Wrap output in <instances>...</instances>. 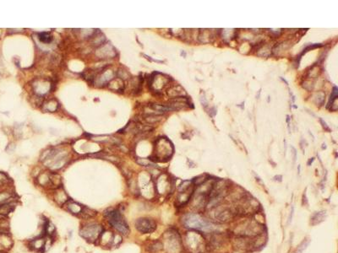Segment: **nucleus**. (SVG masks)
<instances>
[{
    "label": "nucleus",
    "mask_w": 338,
    "mask_h": 253,
    "mask_svg": "<svg viewBox=\"0 0 338 253\" xmlns=\"http://www.w3.org/2000/svg\"><path fill=\"white\" fill-rule=\"evenodd\" d=\"M104 216L113 228L121 235L127 236L129 233V228L123 213L118 208H110L105 211Z\"/></svg>",
    "instance_id": "nucleus-1"
},
{
    "label": "nucleus",
    "mask_w": 338,
    "mask_h": 253,
    "mask_svg": "<svg viewBox=\"0 0 338 253\" xmlns=\"http://www.w3.org/2000/svg\"><path fill=\"white\" fill-rule=\"evenodd\" d=\"M183 223L184 226L190 229L200 230H212L214 229V225L196 213L187 214L183 219Z\"/></svg>",
    "instance_id": "nucleus-2"
},
{
    "label": "nucleus",
    "mask_w": 338,
    "mask_h": 253,
    "mask_svg": "<svg viewBox=\"0 0 338 253\" xmlns=\"http://www.w3.org/2000/svg\"><path fill=\"white\" fill-rule=\"evenodd\" d=\"M102 235L101 226L95 224H90L85 225L80 230V236L87 241H95L100 240Z\"/></svg>",
    "instance_id": "nucleus-3"
},
{
    "label": "nucleus",
    "mask_w": 338,
    "mask_h": 253,
    "mask_svg": "<svg viewBox=\"0 0 338 253\" xmlns=\"http://www.w3.org/2000/svg\"><path fill=\"white\" fill-rule=\"evenodd\" d=\"M135 228L142 234H149L154 232L157 229V224L152 218H140L135 221Z\"/></svg>",
    "instance_id": "nucleus-4"
},
{
    "label": "nucleus",
    "mask_w": 338,
    "mask_h": 253,
    "mask_svg": "<svg viewBox=\"0 0 338 253\" xmlns=\"http://www.w3.org/2000/svg\"><path fill=\"white\" fill-rule=\"evenodd\" d=\"M234 213L232 209L228 208H224L223 209L219 211L218 213L216 215V219L220 222H227L233 219Z\"/></svg>",
    "instance_id": "nucleus-5"
},
{
    "label": "nucleus",
    "mask_w": 338,
    "mask_h": 253,
    "mask_svg": "<svg viewBox=\"0 0 338 253\" xmlns=\"http://www.w3.org/2000/svg\"><path fill=\"white\" fill-rule=\"evenodd\" d=\"M213 36L214 35H212V30L201 29L200 30L198 39L201 43H209V42L211 41V39L213 38Z\"/></svg>",
    "instance_id": "nucleus-6"
},
{
    "label": "nucleus",
    "mask_w": 338,
    "mask_h": 253,
    "mask_svg": "<svg viewBox=\"0 0 338 253\" xmlns=\"http://www.w3.org/2000/svg\"><path fill=\"white\" fill-rule=\"evenodd\" d=\"M326 218V211H320V212L315 213L310 218V224L313 226H315L317 224H321Z\"/></svg>",
    "instance_id": "nucleus-7"
},
{
    "label": "nucleus",
    "mask_w": 338,
    "mask_h": 253,
    "mask_svg": "<svg viewBox=\"0 0 338 253\" xmlns=\"http://www.w3.org/2000/svg\"><path fill=\"white\" fill-rule=\"evenodd\" d=\"M167 94L169 96H171L172 98L176 97H182V96H186V92L184 90V88H182L180 85H176L172 86L167 90Z\"/></svg>",
    "instance_id": "nucleus-8"
},
{
    "label": "nucleus",
    "mask_w": 338,
    "mask_h": 253,
    "mask_svg": "<svg viewBox=\"0 0 338 253\" xmlns=\"http://www.w3.org/2000/svg\"><path fill=\"white\" fill-rule=\"evenodd\" d=\"M321 72V69L320 66H318L317 64H315V65H313L312 67H310V68L308 70L307 77L309 78V79H316L318 76L320 75Z\"/></svg>",
    "instance_id": "nucleus-9"
},
{
    "label": "nucleus",
    "mask_w": 338,
    "mask_h": 253,
    "mask_svg": "<svg viewBox=\"0 0 338 253\" xmlns=\"http://www.w3.org/2000/svg\"><path fill=\"white\" fill-rule=\"evenodd\" d=\"M271 54V48L270 47L269 45L267 44H264L261 46V47L258 48V53H257V55L259 57H264V58H267Z\"/></svg>",
    "instance_id": "nucleus-10"
},
{
    "label": "nucleus",
    "mask_w": 338,
    "mask_h": 253,
    "mask_svg": "<svg viewBox=\"0 0 338 253\" xmlns=\"http://www.w3.org/2000/svg\"><path fill=\"white\" fill-rule=\"evenodd\" d=\"M314 99H315V103L317 104L319 106H321V105H324L325 103V100H326V94L323 91H318L314 95Z\"/></svg>",
    "instance_id": "nucleus-11"
},
{
    "label": "nucleus",
    "mask_w": 338,
    "mask_h": 253,
    "mask_svg": "<svg viewBox=\"0 0 338 253\" xmlns=\"http://www.w3.org/2000/svg\"><path fill=\"white\" fill-rule=\"evenodd\" d=\"M208 180V176L206 175H200L197 177H196L194 180H193V182L196 185V186H202L203 184H205Z\"/></svg>",
    "instance_id": "nucleus-12"
},
{
    "label": "nucleus",
    "mask_w": 338,
    "mask_h": 253,
    "mask_svg": "<svg viewBox=\"0 0 338 253\" xmlns=\"http://www.w3.org/2000/svg\"><path fill=\"white\" fill-rule=\"evenodd\" d=\"M39 40L42 43H50L51 41H53V36L50 35V33L43 32V33L39 34Z\"/></svg>",
    "instance_id": "nucleus-13"
},
{
    "label": "nucleus",
    "mask_w": 338,
    "mask_h": 253,
    "mask_svg": "<svg viewBox=\"0 0 338 253\" xmlns=\"http://www.w3.org/2000/svg\"><path fill=\"white\" fill-rule=\"evenodd\" d=\"M162 119V116H159V115H152V114H149V115H146L145 116V120H146V122L148 123H155V122H157L159 121H161Z\"/></svg>",
    "instance_id": "nucleus-14"
},
{
    "label": "nucleus",
    "mask_w": 338,
    "mask_h": 253,
    "mask_svg": "<svg viewBox=\"0 0 338 253\" xmlns=\"http://www.w3.org/2000/svg\"><path fill=\"white\" fill-rule=\"evenodd\" d=\"M162 246H162V244L160 241H156L149 246L148 250L150 251H152V252H156V251L162 250Z\"/></svg>",
    "instance_id": "nucleus-15"
},
{
    "label": "nucleus",
    "mask_w": 338,
    "mask_h": 253,
    "mask_svg": "<svg viewBox=\"0 0 338 253\" xmlns=\"http://www.w3.org/2000/svg\"><path fill=\"white\" fill-rule=\"evenodd\" d=\"M302 86H303L305 90H309V91H312L315 88V82L311 80V79H305L304 81L302 83Z\"/></svg>",
    "instance_id": "nucleus-16"
},
{
    "label": "nucleus",
    "mask_w": 338,
    "mask_h": 253,
    "mask_svg": "<svg viewBox=\"0 0 338 253\" xmlns=\"http://www.w3.org/2000/svg\"><path fill=\"white\" fill-rule=\"evenodd\" d=\"M309 242H310V241H309V240H303V241H302V243H301V244L299 245V246L297 247V249L296 250L295 253H303V251L305 250V249H306V248L308 247V246H309Z\"/></svg>",
    "instance_id": "nucleus-17"
},
{
    "label": "nucleus",
    "mask_w": 338,
    "mask_h": 253,
    "mask_svg": "<svg viewBox=\"0 0 338 253\" xmlns=\"http://www.w3.org/2000/svg\"><path fill=\"white\" fill-rule=\"evenodd\" d=\"M190 183H191V182H190V180H184V181H183V183L179 186L178 190H179L181 192H185V191H187V190L190 188Z\"/></svg>",
    "instance_id": "nucleus-18"
},
{
    "label": "nucleus",
    "mask_w": 338,
    "mask_h": 253,
    "mask_svg": "<svg viewBox=\"0 0 338 253\" xmlns=\"http://www.w3.org/2000/svg\"><path fill=\"white\" fill-rule=\"evenodd\" d=\"M138 164H140L143 166H154V164L152 163V161H150L148 160H146V159H140V160H137Z\"/></svg>",
    "instance_id": "nucleus-19"
},
{
    "label": "nucleus",
    "mask_w": 338,
    "mask_h": 253,
    "mask_svg": "<svg viewBox=\"0 0 338 253\" xmlns=\"http://www.w3.org/2000/svg\"><path fill=\"white\" fill-rule=\"evenodd\" d=\"M268 30H269V32L271 33V35H274V36H276V37L279 36V35L282 34V29H268Z\"/></svg>",
    "instance_id": "nucleus-20"
},
{
    "label": "nucleus",
    "mask_w": 338,
    "mask_h": 253,
    "mask_svg": "<svg viewBox=\"0 0 338 253\" xmlns=\"http://www.w3.org/2000/svg\"><path fill=\"white\" fill-rule=\"evenodd\" d=\"M331 105H330V106H331V111H337V109H338V105H337V98H336L334 101H333L331 103ZM329 106V107H330Z\"/></svg>",
    "instance_id": "nucleus-21"
},
{
    "label": "nucleus",
    "mask_w": 338,
    "mask_h": 253,
    "mask_svg": "<svg viewBox=\"0 0 338 253\" xmlns=\"http://www.w3.org/2000/svg\"><path fill=\"white\" fill-rule=\"evenodd\" d=\"M320 122H321V125H322V127H323V128L325 129V130H326V131H328V132H331V129H330V128L328 127V125H327V123L325 122L322 118H320Z\"/></svg>",
    "instance_id": "nucleus-22"
},
{
    "label": "nucleus",
    "mask_w": 338,
    "mask_h": 253,
    "mask_svg": "<svg viewBox=\"0 0 338 253\" xmlns=\"http://www.w3.org/2000/svg\"><path fill=\"white\" fill-rule=\"evenodd\" d=\"M216 107L210 108V110H209V115H210L211 117H214V116H216Z\"/></svg>",
    "instance_id": "nucleus-23"
},
{
    "label": "nucleus",
    "mask_w": 338,
    "mask_h": 253,
    "mask_svg": "<svg viewBox=\"0 0 338 253\" xmlns=\"http://www.w3.org/2000/svg\"><path fill=\"white\" fill-rule=\"evenodd\" d=\"M200 103H201V105H203L205 108L206 107L207 105H208L207 101H206V99H205V96H201L200 97Z\"/></svg>",
    "instance_id": "nucleus-24"
},
{
    "label": "nucleus",
    "mask_w": 338,
    "mask_h": 253,
    "mask_svg": "<svg viewBox=\"0 0 338 253\" xmlns=\"http://www.w3.org/2000/svg\"><path fill=\"white\" fill-rule=\"evenodd\" d=\"M293 212H294V208H293V207H292L291 212H290V214H289V217H288V223H287L288 224H291L292 219V215H293Z\"/></svg>",
    "instance_id": "nucleus-25"
},
{
    "label": "nucleus",
    "mask_w": 338,
    "mask_h": 253,
    "mask_svg": "<svg viewBox=\"0 0 338 253\" xmlns=\"http://www.w3.org/2000/svg\"><path fill=\"white\" fill-rule=\"evenodd\" d=\"M291 148L292 149V154H293V162H295L296 160H297V150H296V148H295L294 147H292V146H291Z\"/></svg>",
    "instance_id": "nucleus-26"
},
{
    "label": "nucleus",
    "mask_w": 338,
    "mask_h": 253,
    "mask_svg": "<svg viewBox=\"0 0 338 253\" xmlns=\"http://www.w3.org/2000/svg\"><path fill=\"white\" fill-rule=\"evenodd\" d=\"M303 206H304V205H308V199H307L306 193H305V192L303 194Z\"/></svg>",
    "instance_id": "nucleus-27"
},
{
    "label": "nucleus",
    "mask_w": 338,
    "mask_h": 253,
    "mask_svg": "<svg viewBox=\"0 0 338 253\" xmlns=\"http://www.w3.org/2000/svg\"><path fill=\"white\" fill-rule=\"evenodd\" d=\"M273 179H274V180H276V181H279V182H281V181L282 180V176L281 175H278V176H275Z\"/></svg>",
    "instance_id": "nucleus-28"
},
{
    "label": "nucleus",
    "mask_w": 338,
    "mask_h": 253,
    "mask_svg": "<svg viewBox=\"0 0 338 253\" xmlns=\"http://www.w3.org/2000/svg\"><path fill=\"white\" fill-rule=\"evenodd\" d=\"M315 161V158H311V159H309V161L307 162V165H308V166H310L312 165V163Z\"/></svg>",
    "instance_id": "nucleus-29"
},
{
    "label": "nucleus",
    "mask_w": 338,
    "mask_h": 253,
    "mask_svg": "<svg viewBox=\"0 0 338 253\" xmlns=\"http://www.w3.org/2000/svg\"><path fill=\"white\" fill-rule=\"evenodd\" d=\"M260 92H261V90H259V91H258V95L256 96L257 99H259V95H260Z\"/></svg>",
    "instance_id": "nucleus-30"
},
{
    "label": "nucleus",
    "mask_w": 338,
    "mask_h": 253,
    "mask_svg": "<svg viewBox=\"0 0 338 253\" xmlns=\"http://www.w3.org/2000/svg\"><path fill=\"white\" fill-rule=\"evenodd\" d=\"M326 144L324 143L323 144H322V149H326Z\"/></svg>",
    "instance_id": "nucleus-31"
},
{
    "label": "nucleus",
    "mask_w": 338,
    "mask_h": 253,
    "mask_svg": "<svg viewBox=\"0 0 338 253\" xmlns=\"http://www.w3.org/2000/svg\"><path fill=\"white\" fill-rule=\"evenodd\" d=\"M280 79H282V81H284V82H285V83H286V84H288V82L287 81V80H286V79H283V78H282V77H281Z\"/></svg>",
    "instance_id": "nucleus-32"
},
{
    "label": "nucleus",
    "mask_w": 338,
    "mask_h": 253,
    "mask_svg": "<svg viewBox=\"0 0 338 253\" xmlns=\"http://www.w3.org/2000/svg\"><path fill=\"white\" fill-rule=\"evenodd\" d=\"M181 55H182V56H184V58H185V57H186V53H184V52H182V53H181Z\"/></svg>",
    "instance_id": "nucleus-33"
}]
</instances>
